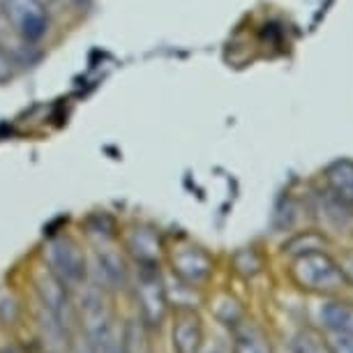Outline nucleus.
<instances>
[{"label":"nucleus","instance_id":"obj_2","mask_svg":"<svg viewBox=\"0 0 353 353\" xmlns=\"http://www.w3.org/2000/svg\"><path fill=\"white\" fill-rule=\"evenodd\" d=\"M49 261L53 270L68 282H79L83 279V256L72 241H56L49 248Z\"/></svg>","mask_w":353,"mask_h":353},{"label":"nucleus","instance_id":"obj_5","mask_svg":"<svg viewBox=\"0 0 353 353\" xmlns=\"http://www.w3.org/2000/svg\"><path fill=\"white\" fill-rule=\"evenodd\" d=\"M39 3H42V5H44V8H46V5H51V3H56V0H39Z\"/></svg>","mask_w":353,"mask_h":353},{"label":"nucleus","instance_id":"obj_3","mask_svg":"<svg viewBox=\"0 0 353 353\" xmlns=\"http://www.w3.org/2000/svg\"><path fill=\"white\" fill-rule=\"evenodd\" d=\"M296 275L301 277L305 284L321 286V284H328L330 279H337L339 272L335 268V263L325 254H310V256H303L301 261L296 263Z\"/></svg>","mask_w":353,"mask_h":353},{"label":"nucleus","instance_id":"obj_1","mask_svg":"<svg viewBox=\"0 0 353 353\" xmlns=\"http://www.w3.org/2000/svg\"><path fill=\"white\" fill-rule=\"evenodd\" d=\"M0 5L8 12L10 21L14 23L23 42H37L44 37L49 17H46V8L39 0H0Z\"/></svg>","mask_w":353,"mask_h":353},{"label":"nucleus","instance_id":"obj_4","mask_svg":"<svg viewBox=\"0 0 353 353\" xmlns=\"http://www.w3.org/2000/svg\"><path fill=\"white\" fill-rule=\"evenodd\" d=\"M330 181L332 185H337L339 196L349 199L353 196V164L342 162L330 171Z\"/></svg>","mask_w":353,"mask_h":353},{"label":"nucleus","instance_id":"obj_6","mask_svg":"<svg viewBox=\"0 0 353 353\" xmlns=\"http://www.w3.org/2000/svg\"><path fill=\"white\" fill-rule=\"evenodd\" d=\"M349 270H351V275H353V263H351V265H349Z\"/></svg>","mask_w":353,"mask_h":353}]
</instances>
